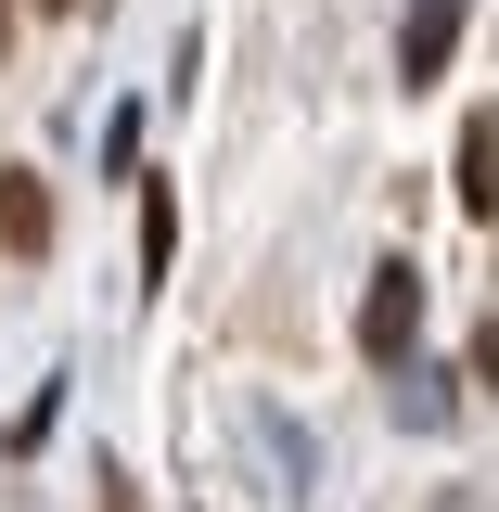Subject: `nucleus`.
I'll return each instance as SVG.
<instances>
[{
    "mask_svg": "<svg viewBox=\"0 0 499 512\" xmlns=\"http://www.w3.org/2000/svg\"><path fill=\"white\" fill-rule=\"evenodd\" d=\"M410 308H423V282H410V256H384V269H372V308H359V346H372L384 372L410 359Z\"/></svg>",
    "mask_w": 499,
    "mask_h": 512,
    "instance_id": "1",
    "label": "nucleus"
},
{
    "mask_svg": "<svg viewBox=\"0 0 499 512\" xmlns=\"http://www.w3.org/2000/svg\"><path fill=\"white\" fill-rule=\"evenodd\" d=\"M52 180L39 167H0V256H52Z\"/></svg>",
    "mask_w": 499,
    "mask_h": 512,
    "instance_id": "2",
    "label": "nucleus"
},
{
    "mask_svg": "<svg viewBox=\"0 0 499 512\" xmlns=\"http://www.w3.org/2000/svg\"><path fill=\"white\" fill-rule=\"evenodd\" d=\"M448 52H461V0H410V39H397V77L410 90H436Z\"/></svg>",
    "mask_w": 499,
    "mask_h": 512,
    "instance_id": "3",
    "label": "nucleus"
},
{
    "mask_svg": "<svg viewBox=\"0 0 499 512\" xmlns=\"http://www.w3.org/2000/svg\"><path fill=\"white\" fill-rule=\"evenodd\" d=\"M448 180H461V205H474V218H499V116H487V103H474V128H461Z\"/></svg>",
    "mask_w": 499,
    "mask_h": 512,
    "instance_id": "4",
    "label": "nucleus"
},
{
    "mask_svg": "<svg viewBox=\"0 0 499 512\" xmlns=\"http://www.w3.org/2000/svg\"><path fill=\"white\" fill-rule=\"evenodd\" d=\"M167 256H180V218H167V180L141 192V269H167Z\"/></svg>",
    "mask_w": 499,
    "mask_h": 512,
    "instance_id": "5",
    "label": "nucleus"
},
{
    "mask_svg": "<svg viewBox=\"0 0 499 512\" xmlns=\"http://www.w3.org/2000/svg\"><path fill=\"white\" fill-rule=\"evenodd\" d=\"M103 512H141V500H128V474H103Z\"/></svg>",
    "mask_w": 499,
    "mask_h": 512,
    "instance_id": "6",
    "label": "nucleus"
},
{
    "mask_svg": "<svg viewBox=\"0 0 499 512\" xmlns=\"http://www.w3.org/2000/svg\"><path fill=\"white\" fill-rule=\"evenodd\" d=\"M0 52H13V0H0Z\"/></svg>",
    "mask_w": 499,
    "mask_h": 512,
    "instance_id": "7",
    "label": "nucleus"
},
{
    "mask_svg": "<svg viewBox=\"0 0 499 512\" xmlns=\"http://www.w3.org/2000/svg\"><path fill=\"white\" fill-rule=\"evenodd\" d=\"M39 13H77V0H39Z\"/></svg>",
    "mask_w": 499,
    "mask_h": 512,
    "instance_id": "8",
    "label": "nucleus"
}]
</instances>
